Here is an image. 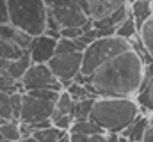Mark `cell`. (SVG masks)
<instances>
[{"label":"cell","mask_w":153,"mask_h":142,"mask_svg":"<svg viewBox=\"0 0 153 142\" xmlns=\"http://www.w3.org/2000/svg\"><path fill=\"white\" fill-rule=\"evenodd\" d=\"M144 61L130 48L107 61L89 76V84L94 87L96 96L135 98L144 80Z\"/></svg>","instance_id":"obj_1"},{"label":"cell","mask_w":153,"mask_h":142,"mask_svg":"<svg viewBox=\"0 0 153 142\" xmlns=\"http://www.w3.org/2000/svg\"><path fill=\"white\" fill-rule=\"evenodd\" d=\"M139 114L141 106L135 98L102 96L94 100L89 119L100 124L107 133H121Z\"/></svg>","instance_id":"obj_2"},{"label":"cell","mask_w":153,"mask_h":142,"mask_svg":"<svg viewBox=\"0 0 153 142\" xmlns=\"http://www.w3.org/2000/svg\"><path fill=\"white\" fill-rule=\"evenodd\" d=\"M9 21L30 36L45 34L48 5L46 0H7Z\"/></svg>","instance_id":"obj_3"},{"label":"cell","mask_w":153,"mask_h":142,"mask_svg":"<svg viewBox=\"0 0 153 142\" xmlns=\"http://www.w3.org/2000/svg\"><path fill=\"white\" fill-rule=\"evenodd\" d=\"M132 48V43L128 39H123L119 36H103L94 39L91 44L84 48V57H82V70L80 73L84 76H91L100 66H103L107 61L112 57L126 52Z\"/></svg>","instance_id":"obj_4"},{"label":"cell","mask_w":153,"mask_h":142,"mask_svg":"<svg viewBox=\"0 0 153 142\" xmlns=\"http://www.w3.org/2000/svg\"><path fill=\"white\" fill-rule=\"evenodd\" d=\"M46 5H48V13L57 20L61 29L82 27L91 20L75 0H46Z\"/></svg>","instance_id":"obj_5"},{"label":"cell","mask_w":153,"mask_h":142,"mask_svg":"<svg viewBox=\"0 0 153 142\" xmlns=\"http://www.w3.org/2000/svg\"><path fill=\"white\" fill-rule=\"evenodd\" d=\"M22 84L25 87V92L32 91V89H53V91L61 92L64 89L62 82L52 73L48 64H34V62L23 75Z\"/></svg>","instance_id":"obj_6"},{"label":"cell","mask_w":153,"mask_h":142,"mask_svg":"<svg viewBox=\"0 0 153 142\" xmlns=\"http://www.w3.org/2000/svg\"><path fill=\"white\" fill-rule=\"evenodd\" d=\"M82 52H73V53H55L48 66L52 73L62 82V85L66 87L68 84H71L75 80V76L82 70Z\"/></svg>","instance_id":"obj_7"},{"label":"cell","mask_w":153,"mask_h":142,"mask_svg":"<svg viewBox=\"0 0 153 142\" xmlns=\"http://www.w3.org/2000/svg\"><path fill=\"white\" fill-rule=\"evenodd\" d=\"M53 101H46L32 96L30 92H23V103H22V115L20 121L27 124H36L41 121H48L53 112ZM52 121V119H50Z\"/></svg>","instance_id":"obj_8"},{"label":"cell","mask_w":153,"mask_h":142,"mask_svg":"<svg viewBox=\"0 0 153 142\" xmlns=\"http://www.w3.org/2000/svg\"><path fill=\"white\" fill-rule=\"evenodd\" d=\"M55 46H57V39L46 34H39L32 37V43L27 52L34 64H48L50 59L55 55Z\"/></svg>","instance_id":"obj_9"},{"label":"cell","mask_w":153,"mask_h":142,"mask_svg":"<svg viewBox=\"0 0 153 142\" xmlns=\"http://www.w3.org/2000/svg\"><path fill=\"white\" fill-rule=\"evenodd\" d=\"M135 101L141 106V112L153 110V62L144 66V80L135 94Z\"/></svg>","instance_id":"obj_10"},{"label":"cell","mask_w":153,"mask_h":142,"mask_svg":"<svg viewBox=\"0 0 153 142\" xmlns=\"http://www.w3.org/2000/svg\"><path fill=\"white\" fill-rule=\"evenodd\" d=\"M125 4H128V0H89L87 14L91 20H102V18L112 14Z\"/></svg>","instance_id":"obj_11"},{"label":"cell","mask_w":153,"mask_h":142,"mask_svg":"<svg viewBox=\"0 0 153 142\" xmlns=\"http://www.w3.org/2000/svg\"><path fill=\"white\" fill-rule=\"evenodd\" d=\"M150 126V119H148V115L146 114H139L119 135H123V137H126V141L128 142H141L143 141V137H144V132H146V128Z\"/></svg>","instance_id":"obj_12"},{"label":"cell","mask_w":153,"mask_h":142,"mask_svg":"<svg viewBox=\"0 0 153 142\" xmlns=\"http://www.w3.org/2000/svg\"><path fill=\"white\" fill-rule=\"evenodd\" d=\"M30 64H32V59H30L29 52H23L18 59H13L9 62V66L5 70V75L11 76V78H14V80H22L23 75L27 73V70L30 68Z\"/></svg>","instance_id":"obj_13"},{"label":"cell","mask_w":153,"mask_h":142,"mask_svg":"<svg viewBox=\"0 0 153 142\" xmlns=\"http://www.w3.org/2000/svg\"><path fill=\"white\" fill-rule=\"evenodd\" d=\"M130 13L137 23V29H141L144 25L146 20H150L153 16V9H152V2L148 0H135L130 4Z\"/></svg>","instance_id":"obj_14"},{"label":"cell","mask_w":153,"mask_h":142,"mask_svg":"<svg viewBox=\"0 0 153 142\" xmlns=\"http://www.w3.org/2000/svg\"><path fill=\"white\" fill-rule=\"evenodd\" d=\"M73 106H75V100L71 98V94H70L66 89H62V91L59 92V98H57V101H55L52 117H50L52 123H53L55 119H59L61 115H64V114H73Z\"/></svg>","instance_id":"obj_15"},{"label":"cell","mask_w":153,"mask_h":142,"mask_svg":"<svg viewBox=\"0 0 153 142\" xmlns=\"http://www.w3.org/2000/svg\"><path fill=\"white\" fill-rule=\"evenodd\" d=\"M70 132H76V133H82V135H87V137L94 135V133H105V130L89 117L87 119H75Z\"/></svg>","instance_id":"obj_16"},{"label":"cell","mask_w":153,"mask_h":142,"mask_svg":"<svg viewBox=\"0 0 153 142\" xmlns=\"http://www.w3.org/2000/svg\"><path fill=\"white\" fill-rule=\"evenodd\" d=\"M139 34V29H137V23H135V20H134V16H132V13L116 27V36H119V37H123V39H132V37H135V36Z\"/></svg>","instance_id":"obj_17"},{"label":"cell","mask_w":153,"mask_h":142,"mask_svg":"<svg viewBox=\"0 0 153 142\" xmlns=\"http://www.w3.org/2000/svg\"><path fill=\"white\" fill-rule=\"evenodd\" d=\"M0 132H2V137L7 139L11 142H18L22 141V133H20V121H7L4 124H0Z\"/></svg>","instance_id":"obj_18"},{"label":"cell","mask_w":153,"mask_h":142,"mask_svg":"<svg viewBox=\"0 0 153 142\" xmlns=\"http://www.w3.org/2000/svg\"><path fill=\"white\" fill-rule=\"evenodd\" d=\"M64 132L62 130H59L57 126H46V128H41V130H36L32 135L38 139V142H57L61 139V135H62Z\"/></svg>","instance_id":"obj_19"},{"label":"cell","mask_w":153,"mask_h":142,"mask_svg":"<svg viewBox=\"0 0 153 142\" xmlns=\"http://www.w3.org/2000/svg\"><path fill=\"white\" fill-rule=\"evenodd\" d=\"M139 36H141L143 44H144V48L148 50L150 57L153 59V16L150 20H146L144 25L139 29Z\"/></svg>","instance_id":"obj_20"},{"label":"cell","mask_w":153,"mask_h":142,"mask_svg":"<svg viewBox=\"0 0 153 142\" xmlns=\"http://www.w3.org/2000/svg\"><path fill=\"white\" fill-rule=\"evenodd\" d=\"M0 91L7 94H14V92H25V87L22 80H14L7 75H0Z\"/></svg>","instance_id":"obj_21"},{"label":"cell","mask_w":153,"mask_h":142,"mask_svg":"<svg viewBox=\"0 0 153 142\" xmlns=\"http://www.w3.org/2000/svg\"><path fill=\"white\" fill-rule=\"evenodd\" d=\"M96 98H84V100H78L75 101V106H73V117L75 119H87L89 114H91V108H93V103H94Z\"/></svg>","instance_id":"obj_22"},{"label":"cell","mask_w":153,"mask_h":142,"mask_svg":"<svg viewBox=\"0 0 153 142\" xmlns=\"http://www.w3.org/2000/svg\"><path fill=\"white\" fill-rule=\"evenodd\" d=\"M22 53H23V50H22L18 44H14V43L5 41V39L0 37V57L13 61V59H18Z\"/></svg>","instance_id":"obj_23"},{"label":"cell","mask_w":153,"mask_h":142,"mask_svg":"<svg viewBox=\"0 0 153 142\" xmlns=\"http://www.w3.org/2000/svg\"><path fill=\"white\" fill-rule=\"evenodd\" d=\"M73 52H82L78 43L75 39H70V37H59L57 39V46H55V53H73Z\"/></svg>","instance_id":"obj_24"},{"label":"cell","mask_w":153,"mask_h":142,"mask_svg":"<svg viewBox=\"0 0 153 142\" xmlns=\"http://www.w3.org/2000/svg\"><path fill=\"white\" fill-rule=\"evenodd\" d=\"M70 94H71V98L78 101V100H84V98H93L91 94H89V91H87V87H85V84H78V82H71V84H68L66 87H64Z\"/></svg>","instance_id":"obj_25"},{"label":"cell","mask_w":153,"mask_h":142,"mask_svg":"<svg viewBox=\"0 0 153 142\" xmlns=\"http://www.w3.org/2000/svg\"><path fill=\"white\" fill-rule=\"evenodd\" d=\"M0 117L5 119H14L13 117V106H11V94L0 91Z\"/></svg>","instance_id":"obj_26"},{"label":"cell","mask_w":153,"mask_h":142,"mask_svg":"<svg viewBox=\"0 0 153 142\" xmlns=\"http://www.w3.org/2000/svg\"><path fill=\"white\" fill-rule=\"evenodd\" d=\"M30 92L32 96L36 98H41V100H46V101H57L59 98V91H53V89H32V91H27Z\"/></svg>","instance_id":"obj_27"},{"label":"cell","mask_w":153,"mask_h":142,"mask_svg":"<svg viewBox=\"0 0 153 142\" xmlns=\"http://www.w3.org/2000/svg\"><path fill=\"white\" fill-rule=\"evenodd\" d=\"M22 103H23V92H14V94H11V106H13V117H14V121H20V115H22Z\"/></svg>","instance_id":"obj_28"},{"label":"cell","mask_w":153,"mask_h":142,"mask_svg":"<svg viewBox=\"0 0 153 142\" xmlns=\"http://www.w3.org/2000/svg\"><path fill=\"white\" fill-rule=\"evenodd\" d=\"M73 121H75V117H73L71 114H64V115H61L59 119H55V121H53V126H57V128H59V130H62V132H70V128H71Z\"/></svg>","instance_id":"obj_29"},{"label":"cell","mask_w":153,"mask_h":142,"mask_svg":"<svg viewBox=\"0 0 153 142\" xmlns=\"http://www.w3.org/2000/svg\"><path fill=\"white\" fill-rule=\"evenodd\" d=\"M9 23V5L7 0H0V25Z\"/></svg>","instance_id":"obj_30"},{"label":"cell","mask_w":153,"mask_h":142,"mask_svg":"<svg viewBox=\"0 0 153 142\" xmlns=\"http://www.w3.org/2000/svg\"><path fill=\"white\" fill-rule=\"evenodd\" d=\"M20 133H22V139H25V137L32 135V133H34V130H32V126H30V124H27V123H22V121H20Z\"/></svg>","instance_id":"obj_31"},{"label":"cell","mask_w":153,"mask_h":142,"mask_svg":"<svg viewBox=\"0 0 153 142\" xmlns=\"http://www.w3.org/2000/svg\"><path fill=\"white\" fill-rule=\"evenodd\" d=\"M87 135H82V133H76V132H70V141L71 142H87Z\"/></svg>","instance_id":"obj_32"},{"label":"cell","mask_w":153,"mask_h":142,"mask_svg":"<svg viewBox=\"0 0 153 142\" xmlns=\"http://www.w3.org/2000/svg\"><path fill=\"white\" fill-rule=\"evenodd\" d=\"M107 139V132L105 133H94V135H89L87 142H105Z\"/></svg>","instance_id":"obj_33"},{"label":"cell","mask_w":153,"mask_h":142,"mask_svg":"<svg viewBox=\"0 0 153 142\" xmlns=\"http://www.w3.org/2000/svg\"><path fill=\"white\" fill-rule=\"evenodd\" d=\"M141 142H153V124H150V126L146 128L144 137H143V141Z\"/></svg>","instance_id":"obj_34"},{"label":"cell","mask_w":153,"mask_h":142,"mask_svg":"<svg viewBox=\"0 0 153 142\" xmlns=\"http://www.w3.org/2000/svg\"><path fill=\"white\" fill-rule=\"evenodd\" d=\"M9 59H4V57H0V75H5V70H7V66H9Z\"/></svg>","instance_id":"obj_35"},{"label":"cell","mask_w":153,"mask_h":142,"mask_svg":"<svg viewBox=\"0 0 153 142\" xmlns=\"http://www.w3.org/2000/svg\"><path fill=\"white\" fill-rule=\"evenodd\" d=\"M75 2L85 11V14H87V11H89V0H75ZM87 16H89V14H87Z\"/></svg>","instance_id":"obj_36"},{"label":"cell","mask_w":153,"mask_h":142,"mask_svg":"<svg viewBox=\"0 0 153 142\" xmlns=\"http://www.w3.org/2000/svg\"><path fill=\"white\" fill-rule=\"evenodd\" d=\"M105 142H119V133H107Z\"/></svg>","instance_id":"obj_37"},{"label":"cell","mask_w":153,"mask_h":142,"mask_svg":"<svg viewBox=\"0 0 153 142\" xmlns=\"http://www.w3.org/2000/svg\"><path fill=\"white\" fill-rule=\"evenodd\" d=\"M45 34L50 36V37H53V39H59V37H61V30H48V29H46Z\"/></svg>","instance_id":"obj_38"},{"label":"cell","mask_w":153,"mask_h":142,"mask_svg":"<svg viewBox=\"0 0 153 142\" xmlns=\"http://www.w3.org/2000/svg\"><path fill=\"white\" fill-rule=\"evenodd\" d=\"M57 142H71V141H70V132H64V133L61 135V139H59Z\"/></svg>","instance_id":"obj_39"},{"label":"cell","mask_w":153,"mask_h":142,"mask_svg":"<svg viewBox=\"0 0 153 142\" xmlns=\"http://www.w3.org/2000/svg\"><path fill=\"white\" fill-rule=\"evenodd\" d=\"M23 142H38V139H36L34 135H29V137H25V139H23Z\"/></svg>","instance_id":"obj_40"},{"label":"cell","mask_w":153,"mask_h":142,"mask_svg":"<svg viewBox=\"0 0 153 142\" xmlns=\"http://www.w3.org/2000/svg\"><path fill=\"white\" fill-rule=\"evenodd\" d=\"M2 139H4V137H2V132H0V141H2Z\"/></svg>","instance_id":"obj_41"},{"label":"cell","mask_w":153,"mask_h":142,"mask_svg":"<svg viewBox=\"0 0 153 142\" xmlns=\"http://www.w3.org/2000/svg\"><path fill=\"white\" fill-rule=\"evenodd\" d=\"M152 9H153V0H152Z\"/></svg>","instance_id":"obj_42"},{"label":"cell","mask_w":153,"mask_h":142,"mask_svg":"<svg viewBox=\"0 0 153 142\" xmlns=\"http://www.w3.org/2000/svg\"><path fill=\"white\" fill-rule=\"evenodd\" d=\"M148 2H152V0H148Z\"/></svg>","instance_id":"obj_43"}]
</instances>
